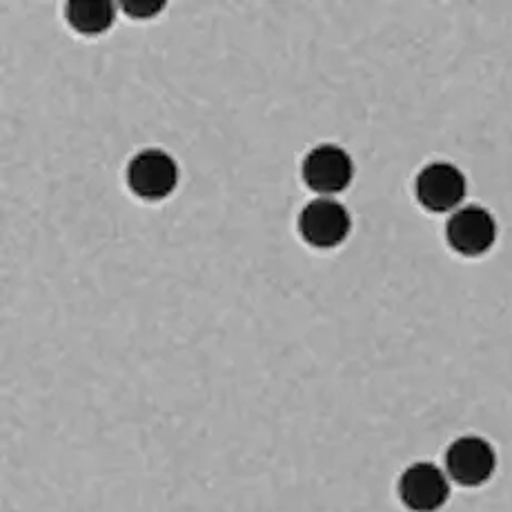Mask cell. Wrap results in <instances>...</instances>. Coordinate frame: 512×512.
<instances>
[{
  "mask_svg": "<svg viewBox=\"0 0 512 512\" xmlns=\"http://www.w3.org/2000/svg\"><path fill=\"white\" fill-rule=\"evenodd\" d=\"M352 228L346 205L334 199H314L299 216V232L314 248H337L348 239Z\"/></svg>",
  "mask_w": 512,
  "mask_h": 512,
  "instance_id": "5",
  "label": "cell"
},
{
  "mask_svg": "<svg viewBox=\"0 0 512 512\" xmlns=\"http://www.w3.org/2000/svg\"><path fill=\"white\" fill-rule=\"evenodd\" d=\"M399 499L412 512H437L450 499V477L446 470L417 461L403 470L399 479Z\"/></svg>",
  "mask_w": 512,
  "mask_h": 512,
  "instance_id": "2",
  "label": "cell"
},
{
  "mask_svg": "<svg viewBox=\"0 0 512 512\" xmlns=\"http://www.w3.org/2000/svg\"><path fill=\"white\" fill-rule=\"evenodd\" d=\"M163 7H165L163 0H130V3L123 5L125 14H130L132 18H139V21L163 12Z\"/></svg>",
  "mask_w": 512,
  "mask_h": 512,
  "instance_id": "9",
  "label": "cell"
},
{
  "mask_svg": "<svg viewBox=\"0 0 512 512\" xmlns=\"http://www.w3.org/2000/svg\"><path fill=\"white\" fill-rule=\"evenodd\" d=\"M179 183V167L163 150H143L127 167V185L145 201L167 199Z\"/></svg>",
  "mask_w": 512,
  "mask_h": 512,
  "instance_id": "4",
  "label": "cell"
},
{
  "mask_svg": "<svg viewBox=\"0 0 512 512\" xmlns=\"http://www.w3.org/2000/svg\"><path fill=\"white\" fill-rule=\"evenodd\" d=\"M67 23H70L76 32L85 36H96L107 32L114 25V5L112 3H98V0H74L65 7Z\"/></svg>",
  "mask_w": 512,
  "mask_h": 512,
  "instance_id": "8",
  "label": "cell"
},
{
  "mask_svg": "<svg viewBox=\"0 0 512 512\" xmlns=\"http://www.w3.org/2000/svg\"><path fill=\"white\" fill-rule=\"evenodd\" d=\"M497 470V452L490 441L466 435L455 439L446 450V472L450 481L464 486L477 488L484 486Z\"/></svg>",
  "mask_w": 512,
  "mask_h": 512,
  "instance_id": "1",
  "label": "cell"
},
{
  "mask_svg": "<svg viewBox=\"0 0 512 512\" xmlns=\"http://www.w3.org/2000/svg\"><path fill=\"white\" fill-rule=\"evenodd\" d=\"M446 239L461 256L486 254L497 241L495 216L479 205H466L448 219Z\"/></svg>",
  "mask_w": 512,
  "mask_h": 512,
  "instance_id": "6",
  "label": "cell"
},
{
  "mask_svg": "<svg viewBox=\"0 0 512 512\" xmlns=\"http://www.w3.org/2000/svg\"><path fill=\"white\" fill-rule=\"evenodd\" d=\"M354 163L350 154L339 145H317L303 159V181L310 190L323 196L339 194L352 183Z\"/></svg>",
  "mask_w": 512,
  "mask_h": 512,
  "instance_id": "7",
  "label": "cell"
},
{
  "mask_svg": "<svg viewBox=\"0 0 512 512\" xmlns=\"http://www.w3.org/2000/svg\"><path fill=\"white\" fill-rule=\"evenodd\" d=\"M468 183L457 165L435 161L423 167L415 181L417 201L428 212H450L466 199Z\"/></svg>",
  "mask_w": 512,
  "mask_h": 512,
  "instance_id": "3",
  "label": "cell"
}]
</instances>
